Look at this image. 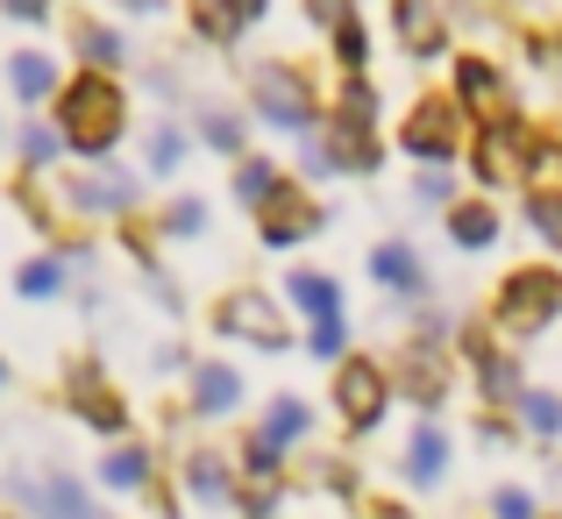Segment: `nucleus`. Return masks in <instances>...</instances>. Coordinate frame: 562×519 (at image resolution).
Returning a JSON list of instances; mask_svg holds the SVG:
<instances>
[{
    "instance_id": "32",
    "label": "nucleus",
    "mask_w": 562,
    "mask_h": 519,
    "mask_svg": "<svg viewBox=\"0 0 562 519\" xmlns=\"http://www.w3.org/2000/svg\"><path fill=\"white\" fill-rule=\"evenodd\" d=\"M14 285L29 292V300H50V292H65V263L57 257H36V263H22V278Z\"/></svg>"
},
{
    "instance_id": "15",
    "label": "nucleus",
    "mask_w": 562,
    "mask_h": 519,
    "mask_svg": "<svg viewBox=\"0 0 562 519\" xmlns=\"http://www.w3.org/2000/svg\"><path fill=\"white\" fill-rule=\"evenodd\" d=\"M441 470H449V435H441L435 420L413 427V449H406V477L413 484H441Z\"/></svg>"
},
{
    "instance_id": "10",
    "label": "nucleus",
    "mask_w": 562,
    "mask_h": 519,
    "mask_svg": "<svg viewBox=\"0 0 562 519\" xmlns=\"http://www.w3.org/2000/svg\"><path fill=\"white\" fill-rule=\"evenodd\" d=\"M71 206H79V214H128V206H136V178L128 171H86V178H71Z\"/></svg>"
},
{
    "instance_id": "34",
    "label": "nucleus",
    "mask_w": 562,
    "mask_h": 519,
    "mask_svg": "<svg viewBox=\"0 0 562 519\" xmlns=\"http://www.w3.org/2000/svg\"><path fill=\"white\" fill-rule=\"evenodd\" d=\"M22 150H29V165H50V157L65 150V136H57V128H43V122H36V128H22Z\"/></svg>"
},
{
    "instance_id": "37",
    "label": "nucleus",
    "mask_w": 562,
    "mask_h": 519,
    "mask_svg": "<svg viewBox=\"0 0 562 519\" xmlns=\"http://www.w3.org/2000/svg\"><path fill=\"white\" fill-rule=\"evenodd\" d=\"M179 157H186V136H179V128H165V136L150 143V171H179Z\"/></svg>"
},
{
    "instance_id": "20",
    "label": "nucleus",
    "mask_w": 562,
    "mask_h": 519,
    "mask_svg": "<svg viewBox=\"0 0 562 519\" xmlns=\"http://www.w3.org/2000/svg\"><path fill=\"white\" fill-rule=\"evenodd\" d=\"M463 349H470V363H477L484 392H492V398H520V370H513L498 349H484V335H463Z\"/></svg>"
},
{
    "instance_id": "18",
    "label": "nucleus",
    "mask_w": 562,
    "mask_h": 519,
    "mask_svg": "<svg viewBox=\"0 0 562 519\" xmlns=\"http://www.w3.org/2000/svg\"><path fill=\"white\" fill-rule=\"evenodd\" d=\"M249 22H263V0H200V29H206L214 43L243 36Z\"/></svg>"
},
{
    "instance_id": "41",
    "label": "nucleus",
    "mask_w": 562,
    "mask_h": 519,
    "mask_svg": "<svg viewBox=\"0 0 562 519\" xmlns=\"http://www.w3.org/2000/svg\"><path fill=\"white\" fill-rule=\"evenodd\" d=\"M413 192H420L427 206H449V178H441V171H427V178H420V185H413Z\"/></svg>"
},
{
    "instance_id": "19",
    "label": "nucleus",
    "mask_w": 562,
    "mask_h": 519,
    "mask_svg": "<svg viewBox=\"0 0 562 519\" xmlns=\"http://www.w3.org/2000/svg\"><path fill=\"white\" fill-rule=\"evenodd\" d=\"M328 157H335V171H371L378 165V143H371V122H335V143H328Z\"/></svg>"
},
{
    "instance_id": "13",
    "label": "nucleus",
    "mask_w": 562,
    "mask_h": 519,
    "mask_svg": "<svg viewBox=\"0 0 562 519\" xmlns=\"http://www.w3.org/2000/svg\"><path fill=\"white\" fill-rule=\"evenodd\" d=\"M14 492H22L36 512H50V519H100V512H93V498H86L71 477H65V484H36V477H22Z\"/></svg>"
},
{
    "instance_id": "8",
    "label": "nucleus",
    "mask_w": 562,
    "mask_h": 519,
    "mask_svg": "<svg viewBox=\"0 0 562 519\" xmlns=\"http://www.w3.org/2000/svg\"><path fill=\"white\" fill-rule=\"evenodd\" d=\"M406 150L427 157V165H449V157L463 150V122H456L449 100H420V108L406 114Z\"/></svg>"
},
{
    "instance_id": "35",
    "label": "nucleus",
    "mask_w": 562,
    "mask_h": 519,
    "mask_svg": "<svg viewBox=\"0 0 562 519\" xmlns=\"http://www.w3.org/2000/svg\"><path fill=\"white\" fill-rule=\"evenodd\" d=\"M165 228H171V235H200V228H206V206H200V200H171Z\"/></svg>"
},
{
    "instance_id": "9",
    "label": "nucleus",
    "mask_w": 562,
    "mask_h": 519,
    "mask_svg": "<svg viewBox=\"0 0 562 519\" xmlns=\"http://www.w3.org/2000/svg\"><path fill=\"white\" fill-rule=\"evenodd\" d=\"M257 228H263V249H292V242H306V235L321 228V206L306 200V192L278 185L271 200L257 206Z\"/></svg>"
},
{
    "instance_id": "36",
    "label": "nucleus",
    "mask_w": 562,
    "mask_h": 519,
    "mask_svg": "<svg viewBox=\"0 0 562 519\" xmlns=\"http://www.w3.org/2000/svg\"><path fill=\"white\" fill-rule=\"evenodd\" d=\"M335 57H342V65H363V57H371V36H363L357 22H342L335 29Z\"/></svg>"
},
{
    "instance_id": "38",
    "label": "nucleus",
    "mask_w": 562,
    "mask_h": 519,
    "mask_svg": "<svg viewBox=\"0 0 562 519\" xmlns=\"http://www.w3.org/2000/svg\"><path fill=\"white\" fill-rule=\"evenodd\" d=\"M492 512H498V519H535V498H527V492H498Z\"/></svg>"
},
{
    "instance_id": "33",
    "label": "nucleus",
    "mask_w": 562,
    "mask_h": 519,
    "mask_svg": "<svg viewBox=\"0 0 562 519\" xmlns=\"http://www.w3.org/2000/svg\"><path fill=\"white\" fill-rule=\"evenodd\" d=\"M79 50L93 57V65H122V36H114V29H93V22H79Z\"/></svg>"
},
{
    "instance_id": "44",
    "label": "nucleus",
    "mask_w": 562,
    "mask_h": 519,
    "mask_svg": "<svg viewBox=\"0 0 562 519\" xmlns=\"http://www.w3.org/2000/svg\"><path fill=\"white\" fill-rule=\"evenodd\" d=\"M378 519H413V512L406 506H378Z\"/></svg>"
},
{
    "instance_id": "14",
    "label": "nucleus",
    "mask_w": 562,
    "mask_h": 519,
    "mask_svg": "<svg viewBox=\"0 0 562 519\" xmlns=\"http://www.w3.org/2000/svg\"><path fill=\"white\" fill-rule=\"evenodd\" d=\"M285 300L300 306V314H314V328H321V320H342V285H335V278H321V271H292Z\"/></svg>"
},
{
    "instance_id": "27",
    "label": "nucleus",
    "mask_w": 562,
    "mask_h": 519,
    "mask_svg": "<svg viewBox=\"0 0 562 519\" xmlns=\"http://www.w3.org/2000/svg\"><path fill=\"white\" fill-rule=\"evenodd\" d=\"M100 477H108L114 492H136V484L150 477V455H143V449H108V463H100Z\"/></svg>"
},
{
    "instance_id": "31",
    "label": "nucleus",
    "mask_w": 562,
    "mask_h": 519,
    "mask_svg": "<svg viewBox=\"0 0 562 519\" xmlns=\"http://www.w3.org/2000/svg\"><path fill=\"white\" fill-rule=\"evenodd\" d=\"M527 221H535V228H541V235H549V242L562 249V192H555V185L527 192Z\"/></svg>"
},
{
    "instance_id": "22",
    "label": "nucleus",
    "mask_w": 562,
    "mask_h": 519,
    "mask_svg": "<svg viewBox=\"0 0 562 519\" xmlns=\"http://www.w3.org/2000/svg\"><path fill=\"white\" fill-rule=\"evenodd\" d=\"M449 235H456V249H484V242H498V214L484 200L449 206Z\"/></svg>"
},
{
    "instance_id": "17",
    "label": "nucleus",
    "mask_w": 562,
    "mask_h": 519,
    "mask_svg": "<svg viewBox=\"0 0 562 519\" xmlns=\"http://www.w3.org/2000/svg\"><path fill=\"white\" fill-rule=\"evenodd\" d=\"M456 79H463V100H470V108H484L492 122H506V86H498V71L484 65V57H463V65H456Z\"/></svg>"
},
{
    "instance_id": "2",
    "label": "nucleus",
    "mask_w": 562,
    "mask_h": 519,
    "mask_svg": "<svg viewBox=\"0 0 562 519\" xmlns=\"http://www.w3.org/2000/svg\"><path fill=\"white\" fill-rule=\"evenodd\" d=\"M562 314V278L555 271H513L506 285H498V328L506 335H541L549 320Z\"/></svg>"
},
{
    "instance_id": "4",
    "label": "nucleus",
    "mask_w": 562,
    "mask_h": 519,
    "mask_svg": "<svg viewBox=\"0 0 562 519\" xmlns=\"http://www.w3.org/2000/svg\"><path fill=\"white\" fill-rule=\"evenodd\" d=\"M541 143H527V128L520 122H492L477 136V150H470V165H477V178L484 185H513V178H520L527 165H541Z\"/></svg>"
},
{
    "instance_id": "11",
    "label": "nucleus",
    "mask_w": 562,
    "mask_h": 519,
    "mask_svg": "<svg viewBox=\"0 0 562 519\" xmlns=\"http://www.w3.org/2000/svg\"><path fill=\"white\" fill-rule=\"evenodd\" d=\"M392 29H398V43H406V57H441V14H435V0H392Z\"/></svg>"
},
{
    "instance_id": "21",
    "label": "nucleus",
    "mask_w": 562,
    "mask_h": 519,
    "mask_svg": "<svg viewBox=\"0 0 562 519\" xmlns=\"http://www.w3.org/2000/svg\"><path fill=\"white\" fill-rule=\"evenodd\" d=\"M8 79H14V93H22V100H50L57 65H50L43 50H14V57H8Z\"/></svg>"
},
{
    "instance_id": "45",
    "label": "nucleus",
    "mask_w": 562,
    "mask_h": 519,
    "mask_svg": "<svg viewBox=\"0 0 562 519\" xmlns=\"http://www.w3.org/2000/svg\"><path fill=\"white\" fill-rule=\"evenodd\" d=\"M0 384H8V363H0Z\"/></svg>"
},
{
    "instance_id": "23",
    "label": "nucleus",
    "mask_w": 562,
    "mask_h": 519,
    "mask_svg": "<svg viewBox=\"0 0 562 519\" xmlns=\"http://www.w3.org/2000/svg\"><path fill=\"white\" fill-rule=\"evenodd\" d=\"M406 392L420 398V406H435V398L449 392V370H441V356L427 349V342H420V349H406Z\"/></svg>"
},
{
    "instance_id": "3",
    "label": "nucleus",
    "mask_w": 562,
    "mask_h": 519,
    "mask_svg": "<svg viewBox=\"0 0 562 519\" xmlns=\"http://www.w3.org/2000/svg\"><path fill=\"white\" fill-rule=\"evenodd\" d=\"M249 100H257L263 122L292 128V136H306V128H314V86H306L300 71H285V65H263L257 79H249Z\"/></svg>"
},
{
    "instance_id": "29",
    "label": "nucleus",
    "mask_w": 562,
    "mask_h": 519,
    "mask_svg": "<svg viewBox=\"0 0 562 519\" xmlns=\"http://www.w3.org/2000/svg\"><path fill=\"white\" fill-rule=\"evenodd\" d=\"M520 413H527V427H535L541 441L562 435V398L555 392H520Z\"/></svg>"
},
{
    "instance_id": "26",
    "label": "nucleus",
    "mask_w": 562,
    "mask_h": 519,
    "mask_svg": "<svg viewBox=\"0 0 562 519\" xmlns=\"http://www.w3.org/2000/svg\"><path fill=\"white\" fill-rule=\"evenodd\" d=\"M300 435H306V406H300V398H271V413H263V441L285 449V441H300Z\"/></svg>"
},
{
    "instance_id": "39",
    "label": "nucleus",
    "mask_w": 562,
    "mask_h": 519,
    "mask_svg": "<svg viewBox=\"0 0 562 519\" xmlns=\"http://www.w3.org/2000/svg\"><path fill=\"white\" fill-rule=\"evenodd\" d=\"M306 14H314V22H328V29L357 22V14H349V0H306Z\"/></svg>"
},
{
    "instance_id": "30",
    "label": "nucleus",
    "mask_w": 562,
    "mask_h": 519,
    "mask_svg": "<svg viewBox=\"0 0 562 519\" xmlns=\"http://www.w3.org/2000/svg\"><path fill=\"white\" fill-rule=\"evenodd\" d=\"M271 192H278V171L263 165V157H249V165L235 171V200H243V206H263Z\"/></svg>"
},
{
    "instance_id": "1",
    "label": "nucleus",
    "mask_w": 562,
    "mask_h": 519,
    "mask_svg": "<svg viewBox=\"0 0 562 519\" xmlns=\"http://www.w3.org/2000/svg\"><path fill=\"white\" fill-rule=\"evenodd\" d=\"M122 122H128V100L108 71H79L57 100V136L71 143L79 157H108L122 143Z\"/></svg>"
},
{
    "instance_id": "24",
    "label": "nucleus",
    "mask_w": 562,
    "mask_h": 519,
    "mask_svg": "<svg viewBox=\"0 0 562 519\" xmlns=\"http://www.w3.org/2000/svg\"><path fill=\"white\" fill-rule=\"evenodd\" d=\"M371 271H378L392 292H420V263H413V249H406V242H384L378 257H371Z\"/></svg>"
},
{
    "instance_id": "43",
    "label": "nucleus",
    "mask_w": 562,
    "mask_h": 519,
    "mask_svg": "<svg viewBox=\"0 0 562 519\" xmlns=\"http://www.w3.org/2000/svg\"><path fill=\"white\" fill-rule=\"evenodd\" d=\"M122 8H136V14H157V8H165V0H122Z\"/></svg>"
},
{
    "instance_id": "28",
    "label": "nucleus",
    "mask_w": 562,
    "mask_h": 519,
    "mask_svg": "<svg viewBox=\"0 0 562 519\" xmlns=\"http://www.w3.org/2000/svg\"><path fill=\"white\" fill-rule=\"evenodd\" d=\"M200 136L214 143L221 157H235V150L249 143V136H243V114H228V108H206V114H200Z\"/></svg>"
},
{
    "instance_id": "40",
    "label": "nucleus",
    "mask_w": 562,
    "mask_h": 519,
    "mask_svg": "<svg viewBox=\"0 0 562 519\" xmlns=\"http://www.w3.org/2000/svg\"><path fill=\"white\" fill-rule=\"evenodd\" d=\"M314 356H342V320H321L314 328Z\"/></svg>"
},
{
    "instance_id": "12",
    "label": "nucleus",
    "mask_w": 562,
    "mask_h": 519,
    "mask_svg": "<svg viewBox=\"0 0 562 519\" xmlns=\"http://www.w3.org/2000/svg\"><path fill=\"white\" fill-rule=\"evenodd\" d=\"M243 506H249V519H263V512H271V498H278V484H285V477H278V449H271V441H249V449H243Z\"/></svg>"
},
{
    "instance_id": "25",
    "label": "nucleus",
    "mask_w": 562,
    "mask_h": 519,
    "mask_svg": "<svg viewBox=\"0 0 562 519\" xmlns=\"http://www.w3.org/2000/svg\"><path fill=\"white\" fill-rule=\"evenodd\" d=\"M186 477H192V498H200V506H221V498H228V463H221V455H192L186 463Z\"/></svg>"
},
{
    "instance_id": "16",
    "label": "nucleus",
    "mask_w": 562,
    "mask_h": 519,
    "mask_svg": "<svg viewBox=\"0 0 562 519\" xmlns=\"http://www.w3.org/2000/svg\"><path fill=\"white\" fill-rule=\"evenodd\" d=\"M235 398H243V377H235L228 363H200V370H192V406H200L206 420H214V413H228Z\"/></svg>"
},
{
    "instance_id": "5",
    "label": "nucleus",
    "mask_w": 562,
    "mask_h": 519,
    "mask_svg": "<svg viewBox=\"0 0 562 519\" xmlns=\"http://www.w3.org/2000/svg\"><path fill=\"white\" fill-rule=\"evenodd\" d=\"M214 328L228 335V342H257V349H285L292 342L285 314H278L263 292H228V300H221V314H214Z\"/></svg>"
},
{
    "instance_id": "42",
    "label": "nucleus",
    "mask_w": 562,
    "mask_h": 519,
    "mask_svg": "<svg viewBox=\"0 0 562 519\" xmlns=\"http://www.w3.org/2000/svg\"><path fill=\"white\" fill-rule=\"evenodd\" d=\"M0 8H8L14 22H43V14H50V0H0Z\"/></svg>"
},
{
    "instance_id": "6",
    "label": "nucleus",
    "mask_w": 562,
    "mask_h": 519,
    "mask_svg": "<svg viewBox=\"0 0 562 519\" xmlns=\"http://www.w3.org/2000/svg\"><path fill=\"white\" fill-rule=\"evenodd\" d=\"M335 406H342V420L357 427V435H371L384 420V370L363 363V356H349V363L335 370Z\"/></svg>"
},
{
    "instance_id": "7",
    "label": "nucleus",
    "mask_w": 562,
    "mask_h": 519,
    "mask_svg": "<svg viewBox=\"0 0 562 519\" xmlns=\"http://www.w3.org/2000/svg\"><path fill=\"white\" fill-rule=\"evenodd\" d=\"M65 398L79 406V420H86V427H100V435H122V427H128L122 392H108V384H100V363H86V356L65 370Z\"/></svg>"
}]
</instances>
